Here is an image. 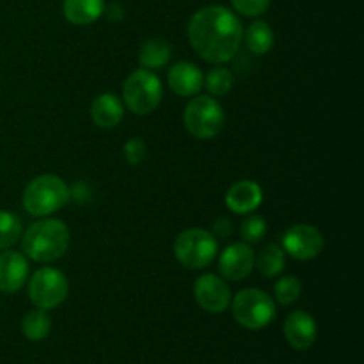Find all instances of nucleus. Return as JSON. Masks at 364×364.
I'll use <instances>...</instances> for the list:
<instances>
[{
    "instance_id": "dca6fc26",
    "label": "nucleus",
    "mask_w": 364,
    "mask_h": 364,
    "mask_svg": "<svg viewBox=\"0 0 364 364\" xmlns=\"http://www.w3.org/2000/svg\"><path fill=\"white\" fill-rule=\"evenodd\" d=\"M123 102L116 95H112V92H102V95H98L92 100L91 119L95 121L96 127L105 128V130L116 128L123 121Z\"/></svg>"
},
{
    "instance_id": "9b49d317",
    "label": "nucleus",
    "mask_w": 364,
    "mask_h": 364,
    "mask_svg": "<svg viewBox=\"0 0 364 364\" xmlns=\"http://www.w3.org/2000/svg\"><path fill=\"white\" fill-rule=\"evenodd\" d=\"M255 269V251L245 242L231 244L220 252L219 272L228 281H244Z\"/></svg>"
},
{
    "instance_id": "39448f33",
    "label": "nucleus",
    "mask_w": 364,
    "mask_h": 364,
    "mask_svg": "<svg viewBox=\"0 0 364 364\" xmlns=\"http://www.w3.org/2000/svg\"><path fill=\"white\" fill-rule=\"evenodd\" d=\"M123 102L137 116L151 114L162 102V82L151 70L139 68L124 80Z\"/></svg>"
},
{
    "instance_id": "6ab92c4d",
    "label": "nucleus",
    "mask_w": 364,
    "mask_h": 364,
    "mask_svg": "<svg viewBox=\"0 0 364 364\" xmlns=\"http://www.w3.org/2000/svg\"><path fill=\"white\" fill-rule=\"evenodd\" d=\"M242 41L245 43L249 52H252L255 55H263L272 50L274 31L267 21L258 20L245 28V32L242 34Z\"/></svg>"
},
{
    "instance_id": "6e6552de",
    "label": "nucleus",
    "mask_w": 364,
    "mask_h": 364,
    "mask_svg": "<svg viewBox=\"0 0 364 364\" xmlns=\"http://www.w3.org/2000/svg\"><path fill=\"white\" fill-rule=\"evenodd\" d=\"M68 290H70V284H68L66 276L52 267L39 269L28 281L31 302L36 308L45 309V311L63 304L68 297Z\"/></svg>"
},
{
    "instance_id": "a211bd4d",
    "label": "nucleus",
    "mask_w": 364,
    "mask_h": 364,
    "mask_svg": "<svg viewBox=\"0 0 364 364\" xmlns=\"http://www.w3.org/2000/svg\"><path fill=\"white\" fill-rule=\"evenodd\" d=\"M171 59V45L160 38L146 39L139 48V63L146 70H160Z\"/></svg>"
},
{
    "instance_id": "1a4fd4ad",
    "label": "nucleus",
    "mask_w": 364,
    "mask_h": 364,
    "mask_svg": "<svg viewBox=\"0 0 364 364\" xmlns=\"http://www.w3.org/2000/svg\"><path fill=\"white\" fill-rule=\"evenodd\" d=\"M322 249V233L309 224H295L283 235V251L299 262L316 258Z\"/></svg>"
},
{
    "instance_id": "aec40b11",
    "label": "nucleus",
    "mask_w": 364,
    "mask_h": 364,
    "mask_svg": "<svg viewBox=\"0 0 364 364\" xmlns=\"http://www.w3.org/2000/svg\"><path fill=\"white\" fill-rule=\"evenodd\" d=\"M284 265H287V258H284L283 247L277 244H269L255 256V267L258 272L265 277H276L283 272Z\"/></svg>"
},
{
    "instance_id": "f8f14e48",
    "label": "nucleus",
    "mask_w": 364,
    "mask_h": 364,
    "mask_svg": "<svg viewBox=\"0 0 364 364\" xmlns=\"http://www.w3.org/2000/svg\"><path fill=\"white\" fill-rule=\"evenodd\" d=\"M28 277V262L25 255L6 251L0 255V291L16 294L23 288Z\"/></svg>"
},
{
    "instance_id": "20e7f679",
    "label": "nucleus",
    "mask_w": 364,
    "mask_h": 364,
    "mask_svg": "<svg viewBox=\"0 0 364 364\" xmlns=\"http://www.w3.org/2000/svg\"><path fill=\"white\" fill-rule=\"evenodd\" d=\"M217 252V238L201 228L185 230L174 240V256L188 270L206 269L215 259Z\"/></svg>"
},
{
    "instance_id": "c85d7f7f",
    "label": "nucleus",
    "mask_w": 364,
    "mask_h": 364,
    "mask_svg": "<svg viewBox=\"0 0 364 364\" xmlns=\"http://www.w3.org/2000/svg\"><path fill=\"white\" fill-rule=\"evenodd\" d=\"M107 14H109L110 20H119V18H123V9H121L117 4H112V6H109V9H107Z\"/></svg>"
},
{
    "instance_id": "4be33fe9",
    "label": "nucleus",
    "mask_w": 364,
    "mask_h": 364,
    "mask_svg": "<svg viewBox=\"0 0 364 364\" xmlns=\"http://www.w3.org/2000/svg\"><path fill=\"white\" fill-rule=\"evenodd\" d=\"M235 77L228 68L217 66L213 70L208 71L205 78H203V85L208 89L210 96L213 98H219V96H226L228 92L233 89Z\"/></svg>"
},
{
    "instance_id": "ddd939ff",
    "label": "nucleus",
    "mask_w": 364,
    "mask_h": 364,
    "mask_svg": "<svg viewBox=\"0 0 364 364\" xmlns=\"http://www.w3.org/2000/svg\"><path fill=\"white\" fill-rule=\"evenodd\" d=\"M284 336L295 350H308L316 340V323L306 311H294L284 322Z\"/></svg>"
},
{
    "instance_id": "f03ea898",
    "label": "nucleus",
    "mask_w": 364,
    "mask_h": 364,
    "mask_svg": "<svg viewBox=\"0 0 364 364\" xmlns=\"http://www.w3.org/2000/svg\"><path fill=\"white\" fill-rule=\"evenodd\" d=\"M70 242V230L63 220L43 219L27 228L21 238V247L27 258L39 263H50L66 255Z\"/></svg>"
},
{
    "instance_id": "a878e982",
    "label": "nucleus",
    "mask_w": 364,
    "mask_h": 364,
    "mask_svg": "<svg viewBox=\"0 0 364 364\" xmlns=\"http://www.w3.org/2000/svg\"><path fill=\"white\" fill-rule=\"evenodd\" d=\"M270 0H231V6L242 16L256 18L269 9Z\"/></svg>"
},
{
    "instance_id": "9d476101",
    "label": "nucleus",
    "mask_w": 364,
    "mask_h": 364,
    "mask_svg": "<svg viewBox=\"0 0 364 364\" xmlns=\"http://www.w3.org/2000/svg\"><path fill=\"white\" fill-rule=\"evenodd\" d=\"M194 297L198 304L208 313H223L231 304V290L215 274H205L194 284Z\"/></svg>"
},
{
    "instance_id": "b1692460",
    "label": "nucleus",
    "mask_w": 364,
    "mask_h": 364,
    "mask_svg": "<svg viewBox=\"0 0 364 364\" xmlns=\"http://www.w3.org/2000/svg\"><path fill=\"white\" fill-rule=\"evenodd\" d=\"M302 294V284L299 281V277L295 276H287L281 277L276 284H274V295H276V301L283 306H290L301 297Z\"/></svg>"
},
{
    "instance_id": "0eeeda50",
    "label": "nucleus",
    "mask_w": 364,
    "mask_h": 364,
    "mask_svg": "<svg viewBox=\"0 0 364 364\" xmlns=\"http://www.w3.org/2000/svg\"><path fill=\"white\" fill-rule=\"evenodd\" d=\"M183 123L188 134L201 141H208L223 132L224 110L213 96H196L185 107Z\"/></svg>"
},
{
    "instance_id": "4468645a",
    "label": "nucleus",
    "mask_w": 364,
    "mask_h": 364,
    "mask_svg": "<svg viewBox=\"0 0 364 364\" xmlns=\"http://www.w3.org/2000/svg\"><path fill=\"white\" fill-rule=\"evenodd\" d=\"M263 201V191L256 181L242 180L237 181L230 187L226 194V206L233 213L238 215H245L251 213L262 205Z\"/></svg>"
},
{
    "instance_id": "7ed1b4c3",
    "label": "nucleus",
    "mask_w": 364,
    "mask_h": 364,
    "mask_svg": "<svg viewBox=\"0 0 364 364\" xmlns=\"http://www.w3.org/2000/svg\"><path fill=\"white\" fill-rule=\"evenodd\" d=\"M71 198V191L66 181L55 174H41L28 181L23 191V208L31 215L48 217L59 212Z\"/></svg>"
},
{
    "instance_id": "f257e3e1",
    "label": "nucleus",
    "mask_w": 364,
    "mask_h": 364,
    "mask_svg": "<svg viewBox=\"0 0 364 364\" xmlns=\"http://www.w3.org/2000/svg\"><path fill=\"white\" fill-rule=\"evenodd\" d=\"M187 34L188 43L201 59L212 64H224L238 53L244 28L231 9L208 6L192 14Z\"/></svg>"
},
{
    "instance_id": "412c9836",
    "label": "nucleus",
    "mask_w": 364,
    "mask_h": 364,
    "mask_svg": "<svg viewBox=\"0 0 364 364\" xmlns=\"http://www.w3.org/2000/svg\"><path fill=\"white\" fill-rule=\"evenodd\" d=\"M50 329H52V320L45 309H32L21 320V331L31 341L45 340L50 334Z\"/></svg>"
},
{
    "instance_id": "423d86ee",
    "label": "nucleus",
    "mask_w": 364,
    "mask_h": 364,
    "mask_svg": "<svg viewBox=\"0 0 364 364\" xmlns=\"http://www.w3.org/2000/svg\"><path fill=\"white\" fill-rule=\"evenodd\" d=\"M230 306L233 318L245 329H263L276 318V302L258 288H245L238 291L237 297L231 299Z\"/></svg>"
},
{
    "instance_id": "bb28decb",
    "label": "nucleus",
    "mask_w": 364,
    "mask_h": 364,
    "mask_svg": "<svg viewBox=\"0 0 364 364\" xmlns=\"http://www.w3.org/2000/svg\"><path fill=\"white\" fill-rule=\"evenodd\" d=\"M123 153L128 164H132V166H139V164L146 159L144 141L139 137H132L130 141H127V144H124Z\"/></svg>"
},
{
    "instance_id": "2eb2a0df",
    "label": "nucleus",
    "mask_w": 364,
    "mask_h": 364,
    "mask_svg": "<svg viewBox=\"0 0 364 364\" xmlns=\"http://www.w3.org/2000/svg\"><path fill=\"white\" fill-rule=\"evenodd\" d=\"M203 71L196 64L181 60L169 68L167 73V84L173 92L180 96H196L203 87Z\"/></svg>"
},
{
    "instance_id": "5701e85b",
    "label": "nucleus",
    "mask_w": 364,
    "mask_h": 364,
    "mask_svg": "<svg viewBox=\"0 0 364 364\" xmlns=\"http://www.w3.org/2000/svg\"><path fill=\"white\" fill-rule=\"evenodd\" d=\"M20 217L11 212H0V251L9 249L21 238Z\"/></svg>"
},
{
    "instance_id": "393cba45",
    "label": "nucleus",
    "mask_w": 364,
    "mask_h": 364,
    "mask_svg": "<svg viewBox=\"0 0 364 364\" xmlns=\"http://www.w3.org/2000/svg\"><path fill=\"white\" fill-rule=\"evenodd\" d=\"M267 233V220L259 215H251L242 223L240 237L245 244L252 245L262 242V238Z\"/></svg>"
},
{
    "instance_id": "f3484780",
    "label": "nucleus",
    "mask_w": 364,
    "mask_h": 364,
    "mask_svg": "<svg viewBox=\"0 0 364 364\" xmlns=\"http://www.w3.org/2000/svg\"><path fill=\"white\" fill-rule=\"evenodd\" d=\"M63 13L70 23H95L105 13V0H64Z\"/></svg>"
},
{
    "instance_id": "cd10ccee",
    "label": "nucleus",
    "mask_w": 364,
    "mask_h": 364,
    "mask_svg": "<svg viewBox=\"0 0 364 364\" xmlns=\"http://www.w3.org/2000/svg\"><path fill=\"white\" fill-rule=\"evenodd\" d=\"M233 233V224L228 219H217L215 224H213L212 235L215 238H228Z\"/></svg>"
}]
</instances>
